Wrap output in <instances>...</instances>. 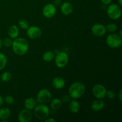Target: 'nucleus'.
<instances>
[{"label": "nucleus", "mask_w": 122, "mask_h": 122, "mask_svg": "<svg viewBox=\"0 0 122 122\" xmlns=\"http://www.w3.org/2000/svg\"><path fill=\"white\" fill-rule=\"evenodd\" d=\"M45 122H56V119H53V118H48V117L47 119H45Z\"/></svg>", "instance_id": "obj_31"}, {"label": "nucleus", "mask_w": 122, "mask_h": 122, "mask_svg": "<svg viewBox=\"0 0 122 122\" xmlns=\"http://www.w3.org/2000/svg\"><path fill=\"white\" fill-rule=\"evenodd\" d=\"M4 101L5 102L6 104L8 105H11L14 103V98L11 95H7L4 98Z\"/></svg>", "instance_id": "obj_27"}, {"label": "nucleus", "mask_w": 122, "mask_h": 122, "mask_svg": "<svg viewBox=\"0 0 122 122\" xmlns=\"http://www.w3.org/2000/svg\"><path fill=\"white\" fill-rule=\"evenodd\" d=\"M106 44L112 48H117L122 44V37L119 35L111 33L106 38Z\"/></svg>", "instance_id": "obj_4"}, {"label": "nucleus", "mask_w": 122, "mask_h": 122, "mask_svg": "<svg viewBox=\"0 0 122 122\" xmlns=\"http://www.w3.org/2000/svg\"><path fill=\"white\" fill-rule=\"evenodd\" d=\"M52 98V95L50 90L47 89H42L38 92L37 94V102L40 104L48 103L51 101Z\"/></svg>", "instance_id": "obj_7"}, {"label": "nucleus", "mask_w": 122, "mask_h": 122, "mask_svg": "<svg viewBox=\"0 0 122 122\" xmlns=\"http://www.w3.org/2000/svg\"><path fill=\"white\" fill-rule=\"evenodd\" d=\"M3 102H4L3 98L2 97V96H1V95H0V108L2 107V104H3Z\"/></svg>", "instance_id": "obj_33"}, {"label": "nucleus", "mask_w": 122, "mask_h": 122, "mask_svg": "<svg viewBox=\"0 0 122 122\" xmlns=\"http://www.w3.org/2000/svg\"><path fill=\"white\" fill-rule=\"evenodd\" d=\"M61 12L65 15H70L73 10V5L69 2H65L63 3L60 7Z\"/></svg>", "instance_id": "obj_14"}, {"label": "nucleus", "mask_w": 122, "mask_h": 122, "mask_svg": "<svg viewBox=\"0 0 122 122\" xmlns=\"http://www.w3.org/2000/svg\"><path fill=\"white\" fill-rule=\"evenodd\" d=\"M70 100V97L69 95H65L63 97V101L64 102H68Z\"/></svg>", "instance_id": "obj_29"}, {"label": "nucleus", "mask_w": 122, "mask_h": 122, "mask_svg": "<svg viewBox=\"0 0 122 122\" xmlns=\"http://www.w3.org/2000/svg\"><path fill=\"white\" fill-rule=\"evenodd\" d=\"M52 85L55 89H61L65 86V81L61 77H55L52 81Z\"/></svg>", "instance_id": "obj_15"}, {"label": "nucleus", "mask_w": 122, "mask_h": 122, "mask_svg": "<svg viewBox=\"0 0 122 122\" xmlns=\"http://www.w3.org/2000/svg\"><path fill=\"white\" fill-rule=\"evenodd\" d=\"M91 32L95 36L102 37L106 34L107 31L104 25L100 23H97L92 26Z\"/></svg>", "instance_id": "obj_11"}, {"label": "nucleus", "mask_w": 122, "mask_h": 122, "mask_svg": "<svg viewBox=\"0 0 122 122\" xmlns=\"http://www.w3.org/2000/svg\"><path fill=\"white\" fill-rule=\"evenodd\" d=\"M8 34L10 38L11 39H15L19 36V29L16 25H11L9 27L8 30Z\"/></svg>", "instance_id": "obj_18"}, {"label": "nucleus", "mask_w": 122, "mask_h": 122, "mask_svg": "<svg viewBox=\"0 0 122 122\" xmlns=\"http://www.w3.org/2000/svg\"><path fill=\"white\" fill-rule=\"evenodd\" d=\"M107 15L113 20L119 19L122 15L121 7L117 4H110L107 8Z\"/></svg>", "instance_id": "obj_6"}, {"label": "nucleus", "mask_w": 122, "mask_h": 122, "mask_svg": "<svg viewBox=\"0 0 122 122\" xmlns=\"http://www.w3.org/2000/svg\"><path fill=\"white\" fill-rule=\"evenodd\" d=\"M26 34L30 39H36L41 36L42 31L38 26H29L28 28L26 29Z\"/></svg>", "instance_id": "obj_9"}, {"label": "nucleus", "mask_w": 122, "mask_h": 122, "mask_svg": "<svg viewBox=\"0 0 122 122\" xmlns=\"http://www.w3.org/2000/svg\"><path fill=\"white\" fill-rule=\"evenodd\" d=\"M119 98L120 101H122V90H120L119 93Z\"/></svg>", "instance_id": "obj_34"}, {"label": "nucleus", "mask_w": 122, "mask_h": 122, "mask_svg": "<svg viewBox=\"0 0 122 122\" xmlns=\"http://www.w3.org/2000/svg\"><path fill=\"white\" fill-rule=\"evenodd\" d=\"M0 1H1V0H0Z\"/></svg>", "instance_id": "obj_38"}, {"label": "nucleus", "mask_w": 122, "mask_h": 122, "mask_svg": "<svg viewBox=\"0 0 122 122\" xmlns=\"http://www.w3.org/2000/svg\"><path fill=\"white\" fill-rule=\"evenodd\" d=\"M60 4H61V0H54V4L55 5V6L59 5Z\"/></svg>", "instance_id": "obj_32"}, {"label": "nucleus", "mask_w": 122, "mask_h": 122, "mask_svg": "<svg viewBox=\"0 0 122 122\" xmlns=\"http://www.w3.org/2000/svg\"><path fill=\"white\" fill-rule=\"evenodd\" d=\"M62 106V101L59 98H54L51 101L50 106L52 110H57L60 109Z\"/></svg>", "instance_id": "obj_21"}, {"label": "nucleus", "mask_w": 122, "mask_h": 122, "mask_svg": "<svg viewBox=\"0 0 122 122\" xmlns=\"http://www.w3.org/2000/svg\"><path fill=\"white\" fill-rule=\"evenodd\" d=\"M67 1H71V0H67Z\"/></svg>", "instance_id": "obj_37"}, {"label": "nucleus", "mask_w": 122, "mask_h": 122, "mask_svg": "<svg viewBox=\"0 0 122 122\" xmlns=\"http://www.w3.org/2000/svg\"><path fill=\"white\" fill-rule=\"evenodd\" d=\"M86 88L83 83L80 82H76L72 83L69 88V94L70 98L73 99L80 98L84 95Z\"/></svg>", "instance_id": "obj_2"}, {"label": "nucleus", "mask_w": 122, "mask_h": 122, "mask_svg": "<svg viewBox=\"0 0 122 122\" xmlns=\"http://www.w3.org/2000/svg\"><path fill=\"white\" fill-rule=\"evenodd\" d=\"M101 2L105 5H110L112 2V0H101Z\"/></svg>", "instance_id": "obj_30"}, {"label": "nucleus", "mask_w": 122, "mask_h": 122, "mask_svg": "<svg viewBox=\"0 0 122 122\" xmlns=\"http://www.w3.org/2000/svg\"><path fill=\"white\" fill-rule=\"evenodd\" d=\"M2 40L1 39V38H0V48L2 47Z\"/></svg>", "instance_id": "obj_36"}, {"label": "nucleus", "mask_w": 122, "mask_h": 122, "mask_svg": "<svg viewBox=\"0 0 122 122\" xmlns=\"http://www.w3.org/2000/svg\"><path fill=\"white\" fill-rule=\"evenodd\" d=\"M55 52L52 51H47L43 54L42 58L45 61L50 62L54 59Z\"/></svg>", "instance_id": "obj_20"}, {"label": "nucleus", "mask_w": 122, "mask_h": 122, "mask_svg": "<svg viewBox=\"0 0 122 122\" xmlns=\"http://www.w3.org/2000/svg\"><path fill=\"white\" fill-rule=\"evenodd\" d=\"M18 120L20 122H30L32 120V114L30 110L24 109L18 114Z\"/></svg>", "instance_id": "obj_12"}, {"label": "nucleus", "mask_w": 122, "mask_h": 122, "mask_svg": "<svg viewBox=\"0 0 122 122\" xmlns=\"http://www.w3.org/2000/svg\"><path fill=\"white\" fill-rule=\"evenodd\" d=\"M12 78V74L10 71H5L1 75V79L2 82H9Z\"/></svg>", "instance_id": "obj_23"}, {"label": "nucleus", "mask_w": 122, "mask_h": 122, "mask_svg": "<svg viewBox=\"0 0 122 122\" xmlns=\"http://www.w3.org/2000/svg\"><path fill=\"white\" fill-rule=\"evenodd\" d=\"M13 39L11 38H6L2 41V45L5 47H11L13 44Z\"/></svg>", "instance_id": "obj_26"}, {"label": "nucleus", "mask_w": 122, "mask_h": 122, "mask_svg": "<svg viewBox=\"0 0 122 122\" xmlns=\"http://www.w3.org/2000/svg\"><path fill=\"white\" fill-rule=\"evenodd\" d=\"M69 110L72 113H77L80 110V104L75 99L71 100L69 103Z\"/></svg>", "instance_id": "obj_19"}, {"label": "nucleus", "mask_w": 122, "mask_h": 122, "mask_svg": "<svg viewBox=\"0 0 122 122\" xmlns=\"http://www.w3.org/2000/svg\"><path fill=\"white\" fill-rule=\"evenodd\" d=\"M18 25H19V26L20 28L23 30H26L29 26L27 20H24V19L19 20V22H18Z\"/></svg>", "instance_id": "obj_25"}, {"label": "nucleus", "mask_w": 122, "mask_h": 122, "mask_svg": "<svg viewBox=\"0 0 122 122\" xmlns=\"http://www.w3.org/2000/svg\"><path fill=\"white\" fill-rule=\"evenodd\" d=\"M56 7L54 4H47L43 8L42 13L44 17L50 19L56 15Z\"/></svg>", "instance_id": "obj_10"}, {"label": "nucleus", "mask_w": 122, "mask_h": 122, "mask_svg": "<svg viewBox=\"0 0 122 122\" xmlns=\"http://www.w3.org/2000/svg\"><path fill=\"white\" fill-rule=\"evenodd\" d=\"M34 115L38 120H45L48 117L50 113V108L45 104H40L35 107Z\"/></svg>", "instance_id": "obj_3"}, {"label": "nucleus", "mask_w": 122, "mask_h": 122, "mask_svg": "<svg viewBox=\"0 0 122 122\" xmlns=\"http://www.w3.org/2000/svg\"><path fill=\"white\" fill-rule=\"evenodd\" d=\"M55 58V64L58 68H64L69 63V57L67 54L64 51H59L56 54Z\"/></svg>", "instance_id": "obj_5"}, {"label": "nucleus", "mask_w": 122, "mask_h": 122, "mask_svg": "<svg viewBox=\"0 0 122 122\" xmlns=\"http://www.w3.org/2000/svg\"><path fill=\"white\" fill-rule=\"evenodd\" d=\"M110 100H113L116 97V94L113 91L108 90L106 92V95Z\"/></svg>", "instance_id": "obj_28"}, {"label": "nucleus", "mask_w": 122, "mask_h": 122, "mask_svg": "<svg viewBox=\"0 0 122 122\" xmlns=\"http://www.w3.org/2000/svg\"><path fill=\"white\" fill-rule=\"evenodd\" d=\"M106 31L111 33H115L118 29L117 26L114 23H110L106 26Z\"/></svg>", "instance_id": "obj_24"}, {"label": "nucleus", "mask_w": 122, "mask_h": 122, "mask_svg": "<svg viewBox=\"0 0 122 122\" xmlns=\"http://www.w3.org/2000/svg\"><path fill=\"white\" fill-rule=\"evenodd\" d=\"M105 106V103L102 99H97L94 100L91 104V108L92 110L94 112H99L101 111L104 108Z\"/></svg>", "instance_id": "obj_13"}, {"label": "nucleus", "mask_w": 122, "mask_h": 122, "mask_svg": "<svg viewBox=\"0 0 122 122\" xmlns=\"http://www.w3.org/2000/svg\"><path fill=\"white\" fill-rule=\"evenodd\" d=\"M37 101L32 97L27 98L25 101V107L26 109L32 110L36 106Z\"/></svg>", "instance_id": "obj_16"}, {"label": "nucleus", "mask_w": 122, "mask_h": 122, "mask_svg": "<svg viewBox=\"0 0 122 122\" xmlns=\"http://www.w3.org/2000/svg\"><path fill=\"white\" fill-rule=\"evenodd\" d=\"M11 111L7 107H2L0 108V120L5 122L10 117Z\"/></svg>", "instance_id": "obj_17"}, {"label": "nucleus", "mask_w": 122, "mask_h": 122, "mask_svg": "<svg viewBox=\"0 0 122 122\" xmlns=\"http://www.w3.org/2000/svg\"><path fill=\"white\" fill-rule=\"evenodd\" d=\"M118 2H119V5L121 7L122 5V0H118Z\"/></svg>", "instance_id": "obj_35"}, {"label": "nucleus", "mask_w": 122, "mask_h": 122, "mask_svg": "<svg viewBox=\"0 0 122 122\" xmlns=\"http://www.w3.org/2000/svg\"><path fill=\"white\" fill-rule=\"evenodd\" d=\"M92 92L93 95L96 98L103 99L106 97L107 90L104 86L102 85V84L97 83L93 86Z\"/></svg>", "instance_id": "obj_8"}, {"label": "nucleus", "mask_w": 122, "mask_h": 122, "mask_svg": "<svg viewBox=\"0 0 122 122\" xmlns=\"http://www.w3.org/2000/svg\"><path fill=\"white\" fill-rule=\"evenodd\" d=\"M13 51L17 56H23L29 50V44L23 38H16L13 41L11 46Z\"/></svg>", "instance_id": "obj_1"}, {"label": "nucleus", "mask_w": 122, "mask_h": 122, "mask_svg": "<svg viewBox=\"0 0 122 122\" xmlns=\"http://www.w3.org/2000/svg\"><path fill=\"white\" fill-rule=\"evenodd\" d=\"M7 63V58L4 54L0 52V70L5 67Z\"/></svg>", "instance_id": "obj_22"}]
</instances>
